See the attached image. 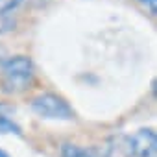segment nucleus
<instances>
[{"instance_id":"2","label":"nucleus","mask_w":157,"mask_h":157,"mask_svg":"<svg viewBox=\"0 0 157 157\" xmlns=\"http://www.w3.org/2000/svg\"><path fill=\"white\" fill-rule=\"evenodd\" d=\"M32 109L43 118L48 120H72L74 111L68 105V102L56 94V93H43L32 100Z\"/></svg>"},{"instance_id":"6","label":"nucleus","mask_w":157,"mask_h":157,"mask_svg":"<svg viewBox=\"0 0 157 157\" xmlns=\"http://www.w3.org/2000/svg\"><path fill=\"white\" fill-rule=\"evenodd\" d=\"M61 157H93V155L82 146L67 142V144L61 146Z\"/></svg>"},{"instance_id":"1","label":"nucleus","mask_w":157,"mask_h":157,"mask_svg":"<svg viewBox=\"0 0 157 157\" xmlns=\"http://www.w3.org/2000/svg\"><path fill=\"white\" fill-rule=\"evenodd\" d=\"M33 76V61L28 56H13L2 65L0 85L6 94H19L32 87Z\"/></svg>"},{"instance_id":"7","label":"nucleus","mask_w":157,"mask_h":157,"mask_svg":"<svg viewBox=\"0 0 157 157\" xmlns=\"http://www.w3.org/2000/svg\"><path fill=\"white\" fill-rule=\"evenodd\" d=\"M24 0H0V15H6L13 10H17Z\"/></svg>"},{"instance_id":"9","label":"nucleus","mask_w":157,"mask_h":157,"mask_svg":"<svg viewBox=\"0 0 157 157\" xmlns=\"http://www.w3.org/2000/svg\"><path fill=\"white\" fill-rule=\"evenodd\" d=\"M0 157H11V155H8L6 151H2V150H0Z\"/></svg>"},{"instance_id":"8","label":"nucleus","mask_w":157,"mask_h":157,"mask_svg":"<svg viewBox=\"0 0 157 157\" xmlns=\"http://www.w3.org/2000/svg\"><path fill=\"white\" fill-rule=\"evenodd\" d=\"M137 2H139L140 6H144L151 15L157 13V0H137Z\"/></svg>"},{"instance_id":"4","label":"nucleus","mask_w":157,"mask_h":157,"mask_svg":"<svg viewBox=\"0 0 157 157\" xmlns=\"http://www.w3.org/2000/svg\"><path fill=\"white\" fill-rule=\"evenodd\" d=\"M104 157H133L131 150V139L126 133H115L111 135L104 144Z\"/></svg>"},{"instance_id":"5","label":"nucleus","mask_w":157,"mask_h":157,"mask_svg":"<svg viewBox=\"0 0 157 157\" xmlns=\"http://www.w3.org/2000/svg\"><path fill=\"white\" fill-rule=\"evenodd\" d=\"M15 109L10 104H0V133H15V135H22L21 126L13 120Z\"/></svg>"},{"instance_id":"3","label":"nucleus","mask_w":157,"mask_h":157,"mask_svg":"<svg viewBox=\"0 0 157 157\" xmlns=\"http://www.w3.org/2000/svg\"><path fill=\"white\" fill-rule=\"evenodd\" d=\"M131 139V150L133 157H157V133L151 128H140Z\"/></svg>"}]
</instances>
